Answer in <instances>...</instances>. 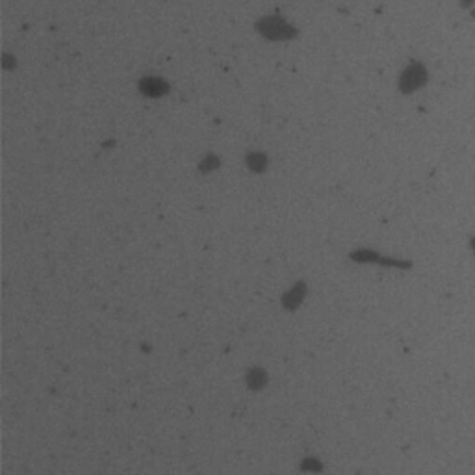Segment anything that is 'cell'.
I'll use <instances>...</instances> for the list:
<instances>
[]
</instances>
